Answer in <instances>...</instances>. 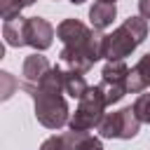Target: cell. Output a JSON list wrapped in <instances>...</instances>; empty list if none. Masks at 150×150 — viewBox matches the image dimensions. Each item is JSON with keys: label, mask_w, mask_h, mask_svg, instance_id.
<instances>
[{"label": "cell", "mask_w": 150, "mask_h": 150, "mask_svg": "<svg viewBox=\"0 0 150 150\" xmlns=\"http://www.w3.org/2000/svg\"><path fill=\"white\" fill-rule=\"evenodd\" d=\"M40 150H66L63 136H61V134H56V136L45 138V141H42V145H40Z\"/></svg>", "instance_id": "19"}, {"label": "cell", "mask_w": 150, "mask_h": 150, "mask_svg": "<svg viewBox=\"0 0 150 150\" xmlns=\"http://www.w3.org/2000/svg\"><path fill=\"white\" fill-rule=\"evenodd\" d=\"M21 9L23 5L19 0H0V14H2V21H14L21 16Z\"/></svg>", "instance_id": "17"}, {"label": "cell", "mask_w": 150, "mask_h": 150, "mask_svg": "<svg viewBox=\"0 0 150 150\" xmlns=\"http://www.w3.org/2000/svg\"><path fill=\"white\" fill-rule=\"evenodd\" d=\"M105 96H103V89L98 84L89 87L82 98H77V108L75 112H70V122H68V129L73 131H91L101 124L103 115H105Z\"/></svg>", "instance_id": "3"}, {"label": "cell", "mask_w": 150, "mask_h": 150, "mask_svg": "<svg viewBox=\"0 0 150 150\" xmlns=\"http://www.w3.org/2000/svg\"><path fill=\"white\" fill-rule=\"evenodd\" d=\"M136 47H138L136 38L122 23L112 33H105V38H103V59L105 61H124L127 56H131L136 52Z\"/></svg>", "instance_id": "5"}, {"label": "cell", "mask_w": 150, "mask_h": 150, "mask_svg": "<svg viewBox=\"0 0 150 150\" xmlns=\"http://www.w3.org/2000/svg\"><path fill=\"white\" fill-rule=\"evenodd\" d=\"M103 38H105V33L89 28V33L82 40H77L73 45H63L59 56L66 63V68L77 70V73H87L89 68H94V63L98 59H103Z\"/></svg>", "instance_id": "2"}, {"label": "cell", "mask_w": 150, "mask_h": 150, "mask_svg": "<svg viewBox=\"0 0 150 150\" xmlns=\"http://www.w3.org/2000/svg\"><path fill=\"white\" fill-rule=\"evenodd\" d=\"M138 14L150 21V0H138Z\"/></svg>", "instance_id": "20"}, {"label": "cell", "mask_w": 150, "mask_h": 150, "mask_svg": "<svg viewBox=\"0 0 150 150\" xmlns=\"http://www.w3.org/2000/svg\"><path fill=\"white\" fill-rule=\"evenodd\" d=\"M68 2H73V5H82V2H87V0H68Z\"/></svg>", "instance_id": "22"}, {"label": "cell", "mask_w": 150, "mask_h": 150, "mask_svg": "<svg viewBox=\"0 0 150 150\" xmlns=\"http://www.w3.org/2000/svg\"><path fill=\"white\" fill-rule=\"evenodd\" d=\"M21 89L30 94L33 105H35V120L42 127L54 129V131H59L61 127H68L70 110H68V103H66L61 91H49L45 87L26 84V82H21Z\"/></svg>", "instance_id": "1"}, {"label": "cell", "mask_w": 150, "mask_h": 150, "mask_svg": "<svg viewBox=\"0 0 150 150\" xmlns=\"http://www.w3.org/2000/svg\"><path fill=\"white\" fill-rule=\"evenodd\" d=\"M117 19V7L115 2H101L96 0L89 7V23L96 30H105L108 26H112V21Z\"/></svg>", "instance_id": "10"}, {"label": "cell", "mask_w": 150, "mask_h": 150, "mask_svg": "<svg viewBox=\"0 0 150 150\" xmlns=\"http://www.w3.org/2000/svg\"><path fill=\"white\" fill-rule=\"evenodd\" d=\"M134 110H136V115H138V120L143 124H150V94L141 91L136 96V101H134Z\"/></svg>", "instance_id": "18"}, {"label": "cell", "mask_w": 150, "mask_h": 150, "mask_svg": "<svg viewBox=\"0 0 150 150\" xmlns=\"http://www.w3.org/2000/svg\"><path fill=\"white\" fill-rule=\"evenodd\" d=\"M63 143H66V150H103V141L101 136H94L89 131H63Z\"/></svg>", "instance_id": "9"}, {"label": "cell", "mask_w": 150, "mask_h": 150, "mask_svg": "<svg viewBox=\"0 0 150 150\" xmlns=\"http://www.w3.org/2000/svg\"><path fill=\"white\" fill-rule=\"evenodd\" d=\"M2 38L7 47H23L26 45V19L19 16L14 21H2Z\"/></svg>", "instance_id": "13"}, {"label": "cell", "mask_w": 150, "mask_h": 150, "mask_svg": "<svg viewBox=\"0 0 150 150\" xmlns=\"http://www.w3.org/2000/svg\"><path fill=\"white\" fill-rule=\"evenodd\" d=\"M56 35V28L42 19V16H28L26 19V45L33 47L35 52H45L52 47Z\"/></svg>", "instance_id": "6"}, {"label": "cell", "mask_w": 150, "mask_h": 150, "mask_svg": "<svg viewBox=\"0 0 150 150\" xmlns=\"http://www.w3.org/2000/svg\"><path fill=\"white\" fill-rule=\"evenodd\" d=\"M91 26H84L80 19H63L59 26H56V38L63 42V45H73L77 40H82L87 33H89Z\"/></svg>", "instance_id": "12"}, {"label": "cell", "mask_w": 150, "mask_h": 150, "mask_svg": "<svg viewBox=\"0 0 150 150\" xmlns=\"http://www.w3.org/2000/svg\"><path fill=\"white\" fill-rule=\"evenodd\" d=\"M52 70V63L47 56H42V52H33L23 59V66H21V75H23V82L28 84H38L47 73Z\"/></svg>", "instance_id": "7"}, {"label": "cell", "mask_w": 150, "mask_h": 150, "mask_svg": "<svg viewBox=\"0 0 150 150\" xmlns=\"http://www.w3.org/2000/svg\"><path fill=\"white\" fill-rule=\"evenodd\" d=\"M23 7H30V5H35V0H19Z\"/></svg>", "instance_id": "21"}, {"label": "cell", "mask_w": 150, "mask_h": 150, "mask_svg": "<svg viewBox=\"0 0 150 150\" xmlns=\"http://www.w3.org/2000/svg\"><path fill=\"white\" fill-rule=\"evenodd\" d=\"M141 120L134 110V105H127L117 112H105L101 124L96 127L101 138H122V141H131L138 129H141Z\"/></svg>", "instance_id": "4"}, {"label": "cell", "mask_w": 150, "mask_h": 150, "mask_svg": "<svg viewBox=\"0 0 150 150\" xmlns=\"http://www.w3.org/2000/svg\"><path fill=\"white\" fill-rule=\"evenodd\" d=\"M124 28L136 38L138 45L148 38V19H143L141 14H138V16H129V19H124Z\"/></svg>", "instance_id": "15"}, {"label": "cell", "mask_w": 150, "mask_h": 150, "mask_svg": "<svg viewBox=\"0 0 150 150\" xmlns=\"http://www.w3.org/2000/svg\"><path fill=\"white\" fill-rule=\"evenodd\" d=\"M148 87H150V52L136 61V66L129 70V77H127V91L129 94H141Z\"/></svg>", "instance_id": "8"}, {"label": "cell", "mask_w": 150, "mask_h": 150, "mask_svg": "<svg viewBox=\"0 0 150 150\" xmlns=\"http://www.w3.org/2000/svg\"><path fill=\"white\" fill-rule=\"evenodd\" d=\"M87 89H89V84H87V80H84V73L63 68V91H66L70 98H82V94H84Z\"/></svg>", "instance_id": "14"}, {"label": "cell", "mask_w": 150, "mask_h": 150, "mask_svg": "<svg viewBox=\"0 0 150 150\" xmlns=\"http://www.w3.org/2000/svg\"><path fill=\"white\" fill-rule=\"evenodd\" d=\"M0 84H2V89H0V101H7V98L19 89V80H16L12 73H7V70H0Z\"/></svg>", "instance_id": "16"}, {"label": "cell", "mask_w": 150, "mask_h": 150, "mask_svg": "<svg viewBox=\"0 0 150 150\" xmlns=\"http://www.w3.org/2000/svg\"><path fill=\"white\" fill-rule=\"evenodd\" d=\"M129 66L124 61H108L101 70V84L105 87H120L127 89V77H129ZM129 94V91H127Z\"/></svg>", "instance_id": "11"}, {"label": "cell", "mask_w": 150, "mask_h": 150, "mask_svg": "<svg viewBox=\"0 0 150 150\" xmlns=\"http://www.w3.org/2000/svg\"><path fill=\"white\" fill-rule=\"evenodd\" d=\"M101 2H117V0H101Z\"/></svg>", "instance_id": "23"}]
</instances>
